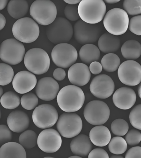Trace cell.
I'll return each mask as SVG.
<instances>
[{"mask_svg": "<svg viewBox=\"0 0 141 158\" xmlns=\"http://www.w3.org/2000/svg\"><path fill=\"white\" fill-rule=\"evenodd\" d=\"M78 7L74 5L68 4L66 6L64 13L67 19L72 21H75L80 18L78 14Z\"/></svg>", "mask_w": 141, "mask_h": 158, "instance_id": "obj_40", "label": "cell"}, {"mask_svg": "<svg viewBox=\"0 0 141 158\" xmlns=\"http://www.w3.org/2000/svg\"><path fill=\"white\" fill-rule=\"evenodd\" d=\"M62 139L57 131L52 128L44 130L38 136V147L44 152H56L61 148Z\"/></svg>", "mask_w": 141, "mask_h": 158, "instance_id": "obj_16", "label": "cell"}, {"mask_svg": "<svg viewBox=\"0 0 141 158\" xmlns=\"http://www.w3.org/2000/svg\"><path fill=\"white\" fill-rule=\"evenodd\" d=\"M45 158H52L53 157H49V156H47V157H45Z\"/></svg>", "mask_w": 141, "mask_h": 158, "instance_id": "obj_55", "label": "cell"}, {"mask_svg": "<svg viewBox=\"0 0 141 158\" xmlns=\"http://www.w3.org/2000/svg\"><path fill=\"white\" fill-rule=\"evenodd\" d=\"M120 81L128 86H135L141 82V66L133 60H128L120 64L118 70Z\"/></svg>", "mask_w": 141, "mask_h": 158, "instance_id": "obj_14", "label": "cell"}, {"mask_svg": "<svg viewBox=\"0 0 141 158\" xmlns=\"http://www.w3.org/2000/svg\"><path fill=\"white\" fill-rule=\"evenodd\" d=\"M113 133L118 136H123L128 131V123L124 119L119 118L114 120L111 124Z\"/></svg>", "mask_w": 141, "mask_h": 158, "instance_id": "obj_34", "label": "cell"}, {"mask_svg": "<svg viewBox=\"0 0 141 158\" xmlns=\"http://www.w3.org/2000/svg\"><path fill=\"white\" fill-rule=\"evenodd\" d=\"M32 119L34 124L41 129H47L54 126L58 119L57 110L49 104H43L35 108Z\"/></svg>", "mask_w": 141, "mask_h": 158, "instance_id": "obj_13", "label": "cell"}, {"mask_svg": "<svg viewBox=\"0 0 141 158\" xmlns=\"http://www.w3.org/2000/svg\"><path fill=\"white\" fill-rule=\"evenodd\" d=\"M8 0H0V11L5 8L8 4Z\"/></svg>", "mask_w": 141, "mask_h": 158, "instance_id": "obj_47", "label": "cell"}, {"mask_svg": "<svg viewBox=\"0 0 141 158\" xmlns=\"http://www.w3.org/2000/svg\"><path fill=\"white\" fill-rule=\"evenodd\" d=\"M123 7L127 14L138 15L141 14V0H124Z\"/></svg>", "mask_w": 141, "mask_h": 158, "instance_id": "obj_35", "label": "cell"}, {"mask_svg": "<svg viewBox=\"0 0 141 158\" xmlns=\"http://www.w3.org/2000/svg\"><path fill=\"white\" fill-rule=\"evenodd\" d=\"M69 158H81V157L79 156L76 155V156H71L69 157Z\"/></svg>", "mask_w": 141, "mask_h": 158, "instance_id": "obj_53", "label": "cell"}, {"mask_svg": "<svg viewBox=\"0 0 141 158\" xmlns=\"http://www.w3.org/2000/svg\"><path fill=\"white\" fill-rule=\"evenodd\" d=\"M78 9L81 19L90 24H97L102 20L106 10L103 0H82Z\"/></svg>", "mask_w": 141, "mask_h": 158, "instance_id": "obj_2", "label": "cell"}, {"mask_svg": "<svg viewBox=\"0 0 141 158\" xmlns=\"http://www.w3.org/2000/svg\"><path fill=\"white\" fill-rule=\"evenodd\" d=\"M91 141L96 146L103 147L109 144L111 139V134L105 126L98 125L93 128L89 133Z\"/></svg>", "mask_w": 141, "mask_h": 158, "instance_id": "obj_24", "label": "cell"}, {"mask_svg": "<svg viewBox=\"0 0 141 158\" xmlns=\"http://www.w3.org/2000/svg\"><path fill=\"white\" fill-rule=\"evenodd\" d=\"M73 34L72 24L65 18L58 17L46 28V35L49 40L54 44L67 43Z\"/></svg>", "mask_w": 141, "mask_h": 158, "instance_id": "obj_3", "label": "cell"}, {"mask_svg": "<svg viewBox=\"0 0 141 158\" xmlns=\"http://www.w3.org/2000/svg\"><path fill=\"white\" fill-rule=\"evenodd\" d=\"M89 158H109L108 153L104 149L96 148L90 151L88 155Z\"/></svg>", "mask_w": 141, "mask_h": 158, "instance_id": "obj_42", "label": "cell"}, {"mask_svg": "<svg viewBox=\"0 0 141 158\" xmlns=\"http://www.w3.org/2000/svg\"><path fill=\"white\" fill-rule=\"evenodd\" d=\"M14 77V70L10 66L0 63V85L4 86L10 84Z\"/></svg>", "mask_w": 141, "mask_h": 158, "instance_id": "obj_33", "label": "cell"}, {"mask_svg": "<svg viewBox=\"0 0 141 158\" xmlns=\"http://www.w3.org/2000/svg\"><path fill=\"white\" fill-rule=\"evenodd\" d=\"M27 154L23 146L15 142H9L0 148V158H26Z\"/></svg>", "mask_w": 141, "mask_h": 158, "instance_id": "obj_25", "label": "cell"}, {"mask_svg": "<svg viewBox=\"0 0 141 158\" xmlns=\"http://www.w3.org/2000/svg\"><path fill=\"white\" fill-rule=\"evenodd\" d=\"M57 128L62 136L68 138H74L81 131L83 122L77 114L64 113L59 118Z\"/></svg>", "mask_w": 141, "mask_h": 158, "instance_id": "obj_10", "label": "cell"}, {"mask_svg": "<svg viewBox=\"0 0 141 158\" xmlns=\"http://www.w3.org/2000/svg\"><path fill=\"white\" fill-rule=\"evenodd\" d=\"M129 29L134 34L141 35V15L132 17L129 20Z\"/></svg>", "mask_w": 141, "mask_h": 158, "instance_id": "obj_39", "label": "cell"}, {"mask_svg": "<svg viewBox=\"0 0 141 158\" xmlns=\"http://www.w3.org/2000/svg\"><path fill=\"white\" fill-rule=\"evenodd\" d=\"M13 134L9 127L5 125H0V145L10 142Z\"/></svg>", "mask_w": 141, "mask_h": 158, "instance_id": "obj_41", "label": "cell"}, {"mask_svg": "<svg viewBox=\"0 0 141 158\" xmlns=\"http://www.w3.org/2000/svg\"><path fill=\"white\" fill-rule=\"evenodd\" d=\"M52 61L57 67L66 69L74 64L78 58V52L75 48L67 43L58 44L52 50Z\"/></svg>", "mask_w": 141, "mask_h": 158, "instance_id": "obj_12", "label": "cell"}, {"mask_svg": "<svg viewBox=\"0 0 141 158\" xmlns=\"http://www.w3.org/2000/svg\"><path fill=\"white\" fill-rule=\"evenodd\" d=\"M68 77L69 81L73 85L83 86L89 82L91 73L86 64L78 63L72 65L70 67Z\"/></svg>", "mask_w": 141, "mask_h": 158, "instance_id": "obj_19", "label": "cell"}, {"mask_svg": "<svg viewBox=\"0 0 141 158\" xmlns=\"http://www.w3.org/2000/svg\"><path fill=\"white\" fill-rule=\"evenodd\" d=\"M6 19L4 15L0 13V31L2 30L5 26Z\"/></svg>", "mask_w": 141, "mask_h": 158, "instance_id": "obj_46", "label": "cell"}, {"mask_svg": "<svg viewBox=\"0 0 141 158\" xmlns=\"http://www.w3.org/2000/svg\"><path fill=\"white\" fill-rule=\"evenodd\" d=\"M38 136L34 131L27 130L23 132L19 136V144L23 146L24 149H31L37 144Z\"/></svg>", "mask_w": 141, "mask_h": 158, "instance_id": "obj_31", "label": "cell"}, {"mask_svg": "<svg viewBox=\"0 0 141 158\" xmlns=\"http://www.w3.org/2000/svg\"><path fill=\"white\" fill-rule=\"evenodd\" d=\"M29 10V4L26 0H11L7 6L8 13L15 19H19L25 16Z\"/></svg>", "mask_w": 141, "mask_h": 158, "instance_id": "obj_26", "label": "cell"}, {"mask_svg": "<svg viewBox=\"0 0 141 158\" xmlns=\"http://www.w3.org/2000/svg\"><path fill=\"white\" fill-rule=\"evenodd\" d=\"M89 137L84 134L76 136L71 142L70 148L73 154L84 157L88 155L93 148Z\"/></svg>", "mask_w": 141, "mask_h": 158, "instance_id": "obj_22", "label": "cell"}, {"mask_svg": "<svg viewBox=\"0 0 141 158\" xmlns=\"http://www.w3.org/2000/svg\"><path fill=\"white\" fill-rule=\"evenodd\" d=\"M15 38L20 42L30 44L36 41L40 34V29L36 22L31 18L18 19L12 28Z\"/></svg>", "mask_w": 141, "mask_h": 158, "instance_id": "obj_4", "label": "cell"}, {"mask_svg": "<svg viewBox=\"0 0 141 158\" xmlns=\"http://www.w3.org/2000/svg\"><path fill=\"white\" fill-rule=\"evenodd\" d=\"M136 94L131 88L123 87L115 91L113 101L116 107L122 110H127L134 105L136 101Z\"/></svg>", "mask_w": 141, "mask_h": 158, "instance_id": "obj_20", "label": "cell"}, {"mask_svg": "<svg viewBox=\"0 0 141 158\" xmlns=\"http://www.w3.org/2000/svg\"><path fill=\"white\" fill-rule=\"evenodd\" d=\"M127 144L125 139L121 136L114 137L109 143V149L112 154H122L126 152Z\"/></svg>", "mask_w": 141, "mask_h": 158, "instance_id": "obj_32", "label": "cell"}, {"mask_svg": "<svg viewBox=\"0 0 141 158\" xmlns=\"http://www.w3.org/2000/svg\"><path fill=\"white\" fill-rule=\"evenodd\" d=\"M59 106L66 112H76L80 110L85 102L84 93L77 85H68L62 88L57 96Z\"/></svg>", "mask_w": 141, "mask_h": 158, "instance_id": "obj_1", "label": "cell"}, {"mask_svg": "<svg viewBox=\"0 0 141 158\" xmlns=\"http://www.w3.org/2000/svg\"><path fill=\"white\" fill-rule=\"evenodd\" d=\"M101 64L106 72H114L118 69L121 64V60L117 55L113 53H108L102 57Z\"/></svg>", "mask_w": 141, "mask_h": 158, "instance_id": "obj_29", "label": "cell"}, {"mask_svg": "<svg viewBox=\"0 0 141 158\" xmlns=\"http://www.w3.org/2000/svg\"><path fill=\"white\" fill-rule=\"evenodd\" d=\"M125 140L131 146L137 145L141 141V133L137 130L131 129L126 133Z\"/></svg>", "mask_w": 141, "mask_h": 158, "instance_id": "obj_38", "label": "cell"}, {"mask_svg": "<svg viewBox=\"0 0 141 158\" xmlns=\"http://www.w3.org/2000/svg\"><path fill=\"white\" fill-rule=\"evenodd\" d=\"M98 45L100 51L105 53H114L118 51L121 41L117 35L106 32L99 38Z\"/></svg>", "mask_w": 141, "mask_h": 158, "instance_id": "obj_23", "label": "cell"}, {"mask_svg": "<svg viewBox=\"0 0 141 158\" xmlns=\"http://www.w3.org/2000/svg\"><path fill=\"white\" fill-rule=\"evenodd\" d=\"M39 100L36 95L32 93H27L22 97L20 103L25 110H32L37 106Z\"/></svg>", "mask_w": 141, "mask_h": 158, "instance_id": "obj_36", "label": "cell"}, {"mask_svg": "<svg viewBox=\"0 0 141 158\" xmlns=\"http://www.w3.org/2000/svg\"><path fill=\"white\" fill-rule=\"evenodd\" d=\"M1 117H2V111H1V110H0V119H1Z\"/></svg>", "mask_w": 141, "mask_h": 158, "instance_id": "obj_54", "label": "cell"}, {"mask_svg": "<svg viewBox=\"0 0 141 158\" xmlns=\"http://www.w3.org/2000/svg\"><path fill=\"white\" fill-rule=\"evenodd\" d=\"M129 119L131 125L141 130V104L135 106L130 113Z\"/></svg>", "mask_w": 141, "mask_h": 158, "instance_id": "obj_37", "label": "cell"}, {"mask_svg": "<svg viewBox=\"0 0 141 158\" xmlns=\"http://www.w3.org/2000/svg\"><path fill=\"white\" fill-rule=\"evenodd\" d=\"M3 88L2 86L0 85V98L2 97V95H3Z\"/></svg>", "mask_w": 141, "mask_h": 158, "instance_id": "obj_52", "label": "cell"}, {"mask_svg": "<svg viewBox=\"0 0 141 158\" xmlns=\"http://www.w3.org/2000/svg\"><path fill=\"white\" fill-rule=\"evenodd\" d=\"M73 31L76 41L81 44L85 45L94 43L99 40L101 28L97 24H89L81 19L75 24Z\"/></svg>", "mask_w": 141, "mask_h": 158, "instance_id": "obj_11", "label": "cell"}, {"mask_svg": "<svg viewBox=\"0 0 141 158\" xmlns=\"http://www.w3.org/2000/svg\"><path fill=\"white\" fill-rule=\"evenodd\" d=\"M29 10L33 19L42 25H49L57 17V8L50 0H36L31 4Z\"/></svg>", "mask_w": 141, "mask_h": 158, "instance_id": "obj_6", "label": "cell"}, {"mask_svg": "<svg viewBox=\"0 0 141 158\" xmlns=\"http://www.w3.org/2000/svg\"><path fill=\"white\" fill-rule=\"evenodd\" d=\"M50 58L42 49L34 48L28 51L24 57L27 69L34 74L41 75L48 72L50 66Z\"/></svg>", "mask_w": 141, "mask_h": 158, "instance_id": "obj_7", "label": "cell"}, {"mask_svg": "<svg viewBox=\"0 0 141 158\" xmlns=\"http://www.w3.org/2000/svg\"><path fill=\"white\" fill-rule=\"evenodd\" d=\"M80 58L83 63L90 64L100 60L101 54L98 48L93 44H87L82 46L79 52Z\"/></svg>", "mask_w": 141, "mask_h": 158, "instance_id": "obj_27", "label": "cell"}, {"mask_svg": "<svg viewBox=\"0 0 141 158\" xmlns=\"http://www.w3.org/2000/svg\"><path fill=\"white\" fill-rule=\"evenodd\" d=\"M111 158H123V157L121 155V154H115L112 155L110 157Z\"/></svg>", "mask_w": 141, "mask_h": 158, "instance_id": "obj_50", "label": "cell"}, {"mask_svg": "<svg viewBox=\"0 0 141 158\" xmlns=\"http://www.w3.org/2000/svg\"><path fill=\"white\" fill-rule=\"evenodd\" d=\"M103 1L108 4H115V3H118L121 0H103Z\"/></svg>", "mask_w": 141, "mask_h": 158, "instance_id": "obj_49", "label": "cell"}, {"mask_svg": "<svg viewBox=\"0 0 141 158\" xmlns=\"http://www.w3.org/2000/svg\"><path fill=\"white\" fill-rule=\"evenodd\" d=\"M7 122L11 131L15 133H20L27 129L30 124V119L26 113L16 110L10 114Z\"/></svg>", "mask_w": 141, "mask_h": 158, "instance_id": "obj_21", "label": "cell"}, {"mask_svg": "<svg viewBox=\"0 0 141 158\" xmlns=\"http://www.w3.org/2000/svg\"><path fill=\"white\" fill-rule=\"evenodd\" d=\"M67 4L76 5L79 3L82 0H63Z\"/></svg>", "mask_w": 141, "mask_h": 158, "instance_id": "obj_48", "label": "cell"}, {"mask_svg": "<svg viewBox=\"0 0 141 158\" xmlns=\"http://www.w3.org/2000/svg\"><path fill=\"white\" fill-rule=\"evenodd\" d=\"M66 72L64 69L62 68L56 69L54 71L53 76L56 80L61 81L63 80L66 77Z\"/></svg>", "mask_w": 141, "mask_h": 158, "instance_id": "obj_45", "label": "cell"}, {"mask_svg": "<svg viewBox=\"0 0 141 158\" xmlns=\"http://www.w3.org/2000/svg\"><path fill=\"white\" fill-rule=\"evenodd\" d=\"M124 58L128 60H135L141 55V45L134 40H128L123 44L121 49Z\"/></svg>", "mask_w": 141, "mask_h": 158, "instance_id": "obj_28", "label": "cell"}, {"mask_svg": "<svg viewBox=\"0 0 141 158\" xmlns=\"http://www.w3.org/2000/svg\"><path fill=\"white\" fill-rule=\"evenodd\" d=\"M129 23L128 14L126 11L119 8L109 10L103 20L105 29L110 34L116 35L125 34L128 29Z\"/></svg>", "mask_w": 141, "mask_h": 158, "instance_id": "obj_5", "label": "cell"}, {"mask_svg": "<svg viewBox=\"0 0 141 158\" xmlns=\"http://www.w3.org/2000/svg\"><path fill=\"white\" fill-rule=\"evenodd\" d=\"M115 84L110 76L100 74L94 77L90 83L89 90L95 97L102 99L107 98L113 94Z\"/></svg>", "mask_w": 141, "mask_h": 158, "instance_id": "obj_15", "label": "cell"}, {"mask_svg": "<svg viewBox=\"0 0 141 158\" xmlns=\"http://www.w3.org/2000/svg\"><path fill=\"white\" fill-rule=\"evenodd\" d=\"M138 95L139 98L141 99V82L138 88Z\"/></svg>", "mask_w": 141, "mask_h": 158, "instance_id": "obj_51", "label": "cell"}, {"mask_svg": "<svg viewBox=\"0 0 141 158\" xmlns=\"http://www.w3.org/2000/svg\"><path fill=\"white\" fill-rule=\"evenodd\" d=\"M102 66L101 64L97 61H95L90 63L89 69L93 74L97 75L100 73L102 71Z\"/></svg>", "mask_w": 141, "mask_h": 158, "instance_id": "obj_44", "label": "cell"}, {"mask_svg": "<svg viewBox=\"0 0 141 158\" xmlns=\"http://www.w3.org/2000/svg\"><path fill=\"white\" fill-rule=\"evenodd\" d=\"M37 84L36 77L31 72L21 71L13 78V86L16 92L25 94L32 90Z\"/></svg>", "mask_w": 141, "mask_h": 158, "instance_id": "obj_18", "label": "cell"}, {"mask_svg": "<svg viewBox=\"0 0 141 158\" xmlns=\"http://www.w3.org/2000/svg\"><path fill=\"white\" fill-rule=\"evenodd\" d=\"M25 53V48L16 39L5 40L0 45V58L5 63L16 65L23 61Z\"/></svg>", "mask_w": 141, "mask_h": 158, "instance_id": "obj_8", "label": "cell"}, {"mask_svg": "<svg viewBox=\"0 0 141 158\" xmlns=\"http://www.w3.org/2000/svg\"><path fill=\"white\" fill-rule=\"evenodd\" d=\"M58 83L52 77H44L40 79L35 87L37 96L44 101L54 100L59 92Z\"/></svg>", "mask_w": 141, "mask_h": 158, "instance_id": "obj_17", "label": "cell"}, {"mask_svg": "<svg viewBox=\"0 0 141 158\" xmlns=\"http://www.w3.org/2000/svg\"><path fill=\"white\" fill-rule=\"evenodd\" d=\"M109 106L104 102L93 100L88 103L85 107L83 114L86 120L94 126L105 124L110 116Z\"/></svg>", "mask_w": 141, "mask_h": 158, "instance_id": "obj_9", "label": "cell"}, {"mask_svg": "<svg viewBox=\"0 0 141 158\" xmlns=\"http://www.w3.org/2000/svg\"><path fill=\"white\" fill-rule=\"evenodd\" d=\"M1 103L5 108L13 110L18 107L20 103V99L18 94L13 91L5 93L1 98Z\"/></svg>", "mask_w": 141, "mask_h": 158, "instance_id": "obj_30", "label": "cell"}, {"mask_svg": "<svg viewBox=\"0 0 141 158\" xmlns=\"http://www.w3.org/2000/svg\"><path fill=\"white\" fill-rule=\"evenodd\" d=\"M126 158H141V147H135L129 149L126 153Z\"/></svg>", "mask_w": 141, "mask_h": 158, "instance_id": "obj_43", "label": "cell"}]
</instances>
